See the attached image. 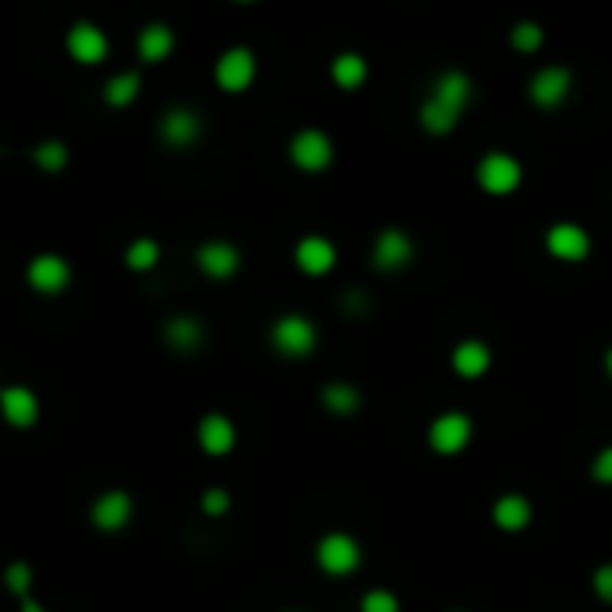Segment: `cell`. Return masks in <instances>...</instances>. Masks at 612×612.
<instances>
[{
    "label": "cell",
    "mask_w": 612,
    "mask_h": 612,
    "mask_svg": "<svg viewBox=\"0 0 612 612\" xmlns=\"http://www.w3.org/2000/svg\"><path fill=\"white\" fill-rule=\"evenodd\" d=\"M65 51H68V58L76 61V65L94 68V65H101V61H108L111 40H108V33L97 26V22H76V26L68 29V36H65Z\"/></svg>",
    "instance_id": "ba28073f"
},
{
    "label": "cell",
    "mask_w": 612,
    "mask_h": 612,
    "mask_svg": "<svg viewBox=\"0 0 612 612\" xmlns=\"http://www.w3.org/2000/svg\"><path fill=\"white\" fill-rule=\"evenodd\" d=\"M29 158H33L36 169L47 172V176H61V172L68 169V162H72V151H68L65 140L51 136V140H40V144L29 151Z\"/></svg>",
    "instance_id": "d4e9b609"
},
{
    "label": "cell",
    "mask_w": 612,
    "mask_h": 612,
    "mask_svg": "<svg viewBox=\"0 0 612 612\" xmlns=\"http://www.w3.org/2000/svg\"><path fill=\"white\" fill-rule=\"evenodd\" d=\"M462 115H455L451 108H444V104H437L434 97H426L423 108H419V122H423L426 133H434V136H444L451 133V129L459 126Z\"/></svg>",
    "instance_id": "83f0119b"
},
{
    "label": "cell",
    "mask_w": 612,
    "mask_h": 612,
    "mask_svg": "<svg viewBox=\"0 0 612 612\" xmlns=\"http://www.w3.org/2000/svg\"><path fill=\"white\" fill-rule=\"evenodd\" d=\"M491 519H494V527H502V530H509V534H516V530L530 527V519H534V505H530L523 494H502V498L494 502Z\"/></svg>",
    "instance_id": "7402d4cb"
},
{
    "label": "cell",
    "mask_w": 612,
    "mask_h": 612,
    "mask_svg": "<svg viewBox=\"0 0 612 612\" xmlns=\"http://www.w3.org/2000/svg\"><path fill=\"white\" fill-rule=\"evenodd\" d=\"M18 612H47V609H43V605L29 595V598H22V602H18Z\"/></svg>",
    "instance_id": "e575fe53"
},
{
    "label": "cell",
    "mask_w": 612,
    "mask_h": 612,
    "mask_svg": "<svg viewBox=\"0 0 612 612\" xmlns=\"http://www.w3.org/2000/svg\"><path fill=\"white\" fill-rule=\"evenodd\" d=\"M4 587H8L18 602L29 598V591H33V566H29L26 559L8 562V566H4Z\"/></svg>",
    "instance_id": "f1b7e54d"
},
{
    "label": "cell",
    "mask_w": 612,
    "mask_h": 612,
    "mask_svg": "<svg viewBox=\"0 0 612 612\" xmlns=\"http://www.w3.org/2000/svg\"><path fill=\"white\" fill-rule=\"evenodd\" d=\"M294 262H298L305 276H326L337 265V247H333V240L319 237V233H308L294 247Z\"/></svg>",
    "instance_id": "ac0fdd59"
},
{
    "label": "cell",
    "mask_w": 612,
    "mask_h": 612,
    "mask_svg": "<svg viewBox=\"0 0 612 612\" xmlns=\"http://www.w3.org/2000/svg\"><path fill=\"white\" fill-rule=\"evenodd\" d=\"M434 97L437 104H444V108H451L455 115H462V111L469 108V101H473V79L466 76V72H459V68H448V72H441L434 83Z\"/></svg>",
    "instance_id": "ffe728a7"
},
{
    "label": "cell",
    "mask_w": 612,
    "mask_h": 612,
    "mask_svg": "<svg viewBox=\"0 0 612 612\" xmlns=\"http://www.w3.org/2000/svg\"><path fill=\"white\" fill-rule=\"evenodd\" d=\"M0 419L11 430H33L40 423V398L26 383H4L0 387Z\"/></svg>",
    "instance_id": "30bf717a"
},
{
    "label": "cell",
    "mask_w": 612,
    "mask_h": 612,
    "mask_svg": "<svg viewBox=\"0 0 612 612\" xmlns=\"http://www.w3.org/2000/svg\"><path fill=\"white\" fill-rule=\"evenodd\" d=\"M140 90H144V76H140L136 68H129V72H119V76H111L108 83H104L101 97L108 108H129V104L140 97Z\"/></svg>",
    "instance_id": "603a6c76"
},
{
    "label": "cell",
    "mask_w": 612,
    "mask_h": 612,
    "mask_svg": "<svg viewBox=\"0 0 612 612\" xmlns=\"http://www.w3.org/2000/svg\"><path fill=\"white\" fill-rule=\"evenodd\" d=\"M494 355L484 340H462L459 348L451 351V369L462 376V380H480V376L491 369Z\"/></svg>",
    "instance_id": "44dd1931"
},
{
    "label": "cell",
    "mask_w": 612,
    "mask_h": 612,
    "mask_svg": "<svg viewBox=\"0 0 612 612\" xmlns=\"http://www.w3.org/2000/svg\"><path fill=\"white\" fill-rule=\"evenodd\" d=\"M240 247L230 240H204L194 251V265L208 276V280H233L240 272Z\"/></svg>",
    "instance_id": "5bb4252c"
},
{
    "label": "cell",
    "mask_w": 612,
    "mask_h": 612,
    "mask_svg": "<svg viewBox=\"0 0 612 612\" xmlns=\"http://www.w3.org/2000/svg\"><path fill=\"white\" fill-rule=\"evenodd\" d=\"M230 505H233V498H230V491H226V487H208V491L201 494V512H204V516L219 519V516H226V512H230Z\"/></svg>",
    "instance_id": "4dcf8cb0"
},
{
    "label": "cell",
    "mask_w": 612,
    "mask_h": 612,
    "mask_svg": "<svg viewBox=\"0 0 612 612\" xmlns=\"http://www.w3.org/2000/svg\"><path fill=\"white\" fill-rule=\"evenodd\" d=\"M476 183H480L487 194L505 197V194H512V190H519V183H523V165H519L512 154L491 151L480 158V165H476Z\"/></svg>",
    "instance_id": "52a82bcc"
},
{
    "label": "cell",
    "mask_w": 612,
    "mask_h": 612,
    "mask_svg": "<svg viewBox=\"0 0 612 612\" xmlns=\"http://www.w3.org/2000/svg\"><path fill=\"white\" fill-rule=\"evenodd\" d=\"M315 562H319V570L326 577H351L362 566V544L351 534H344V530H333V534H323L315 544Z\"/></svg>",
    "instance_id": "3957f363"
},
{
    "label": "cell",
    "mask_w": 612,
    "mask_h": 612,
    "mask_svg": "<svg viewBox=\"0 0 612 612\" xmlns=\"http://www.w3.org/2000/svg\"><path fill=\"white\" fill-rule=\"evenodd\" d=\"M330 76H333V83H337L340 90H358V86H366L369 65H366V58H362V54L344 51V54H337V58H333Z\"/></svg>",
    "instance_id": "cb8c5ba5"
},
{
    "label": "cell",
    "mask_w": 612,
    "mask_h": 612,
    "mask_svg": "<svg viewBox=\"0 0 612 612\" xmlns=\"http://www.w3.org/2000/svg\"><path fill=\"white\" fill-rule=\"evenodd\" d=\"M269 344L283 358H308L315 351V344H319V330H315L308 315L287 312L269 326Z\"/></svg>",
    "instance_id": "6da1fadb"
},
{
    "label": "cell",
    "mask_w": 612,
    "mask_h": 612,
    "mask_svg": "<svg viewBox=\"0 0 612 612\" xmlns=\"http://www.w3.org/2000/svg\"><path fill=\"white\" fill-rule=\"evenodd\" d=\"M162 340L176 355H194L204 348V323L194 315H169L162 323Z\"/></svg>",
    "instance_id": "e0dca14e"
},
{
    "label": "cell",
    "mask_w": 612,
    "mask_h": 612,
    "mask_svg": "<svg viewBox=\"0 0 612 612\" xmlns=\"http://www.w3.org/2000/svg\"><path fill=\"white\" fill-rule=\"evenodd\" d=\"M426 437H430V448H434L437 455H459V451L473 441V419H469L466 412H444V416H437L434 423H430Z\"/></svg>",
    "instance_id": "7c38bea8"
},
{
    "label": "cell",
    "mask_w": 612,
    "mask_h": 612,
    "mask_svg": "<svg viewBox=\"0 0 612 612\" xmlns=\"http://www.w3.org/2000/svg\"><path fill=\"white\" fill-rule=\"evenodd\" d=\"M595 595L612 605V562H605V566L595 570Z\"/></svg>",
    "instance_id": "836d02e7"
},
{
    "label": "cell",
    "mask_w": 612,
    "mask_h": 612,
    "mask_svg": "<svg viewBox=\"0 0 612 612\" xmlns=\"http://www.w3.org/2000/svg\"><path fill=\"white\" fill-rule=\"evenodd\" d=\"M570 90H573V76H570V68H562V65L537 68L534 79H530V86H527L530 101H534L537 108H544V111L559 108V104L570 97Z\"/></svg>",
    "instance_id": "4fadbf2b"
},
{
    "label": "cell",
    "mask_w": 612,
    "mask_h": 612,
    "mask_svg": "<svg viewBox=\"0 0 612 612\" xmlns=\"http://www.w3.org/2000/svg\"><path fill=\"white\" fill-rule=\"evenodd\" d=\"M319 398H323V408L333 412V416H351L362 405V391L351 387V383H326Z\"/></svg>",
    "instance_id": "4316f807"
},
{
    "label": "cell",
    "mask_w": 612,
    "mask_h": 612,
    "mask_svg": "<svg viewBox=\"0 0 612 612\" xmlns=\"http://www.w3.org/2000/svg\"><path fill=\"white\" fill-rule=\"evenodd\" d=\"M412 255H416V244H412V237H408L405 230H398V226H387V230L376 233V240H373V265L380 272L405 269V265L412 262Z\"/></svg>",
    "instance_id": "9a60e30c"
},
{
    "label": "cell",
    "mask_w": 612,
    "mask_h": 612,
    "mask_svg": "<svg viewBox=\"0 0 612 612\" xmlns=\"http://www.w3.org/2000/svg\"><path fill=\"white\" fill-rule=\"evenodd\" d=\"M605 373H609V380H612V348L605 351Z\"/></svg>",
    "instance_id": "d590c367"
},
{
    "label": "cell",
    "mask_w": 612,
    "mask_h": 612,
    "mask_svg": "<svg viewBox=\"0 0 612 612\" xmlns=\"http://www.w3.org/2000/svg\"><path fill=\"white\" fill-rule=\"evenodd\" d=\"M122 258H126L129 272H151V269H158V262H162V244L154 237H136V240H129Z\"/></svg>",
    "instance_id": "484cf974"
},
{
    "label": "cell",
    "mask_w": 612,
    "mask_h": 612,
    "mask_svg": "<svg viewBox=\"0 0 612 612\" xmlns=\"http://www.w3.org/2000/svg\"><path fill=\"white\" fill-rule=\"evenodd\" d=\"M258 76V58L251 47H230L215 61V86L222 94H244Z\"/></svg>",
    "instance_id": "8992f818"
},
{
    "label": "cell",
    "mask_w": 612,
    "mask_h": 612,
    "mask_svg": "<svg viewBox=\"0 0 612 612\" xmlns=\"http://www.w3.org/2000/svg\"><path fill=\"white\" fill-rule=\"evenodd\" d=\"M197 444H201L204 455L222 459V455H230L237 448V426H233L230 416H222V412H208L197 423Z\"/></svg>",
    "instance_id": "2e32d148"
},
{
    "label": "cell",
    "mask_w": 612,
    "mask_h": 612,
    "mask_svg": "<svg viewBox=\"0 0 612 612\" xmlns=\"http://www.w3.org/2000/svg\"><path fill=\"white\" fill-rule=\"evenodd\" d=\"M398 595L394 591H383V587H373L362 595V612H398Z\"/></svg>",
    "instance_id": "1f68e13d"
},
{
    "label": "cell",
    "mask_w": 612,
    "mask_h": 612,
    "mask_svg": "<svg viewBox=\"0 0 612 612\" xmlns=\"http://www.w3.org/2000/svg\"><path fill=\"white\" fill-rule=\"evenodd\" d=\"M541 43H544V29L537 26V22H519V26L512 29V47H516L519 54L541 51Z\"/></svg>",
    "instance_id": "f546056e"
},
{
    "label": "cell",
    "mask_w": 612,
    "mask_h": 612,
    "mask_svg": "<svg viewBox=\"0 0 612 612\" xmlns=\"http://www.w3.org/2000/svg\"><path fill=\"white\" fill-rule=\"evenodd\" d=\"M201 136H204V119L197 108H190V104H169L162 111V119H158V140L169 151H190V147H197Z\"/></svg>",
    "instance_id": "7a4b0ae2"
},
{
    "label": "cell",
    "mask_w": 612,
    "mask_h": 612,
    "mask_svg": "<svg viewBox=\"0 0 612 612\" xmlns=\"http://www.w3.org/2000/svg\"><path fill=\"white\" fill-rule=\"evenodd\" d=\"M544 247H548V255L559 258V262L577 265L591 255V233H587L584 226H577V222H555V226H548V233H544Z\"/></svg>",
    "instance_id": "8fae6325"
},
{
    "label": "cell",
    "mask_w": 612,
    "mask_h": 612,
    "mask_svg": "<svg viewBox=\"0 0 612 612\" xmlns=\"http://www.w3.org/2000/svg\"><path fill=\"white\" fill-rule=\"evenodd\" d=\"M591 476H595L598 484L612 487V444L595 455V462H591Z\"/></svg>",
    "instance_id": "d6a6232c"
},
{
    "label": "cell",
    "mask_w": 612,
    "mask_h": 612,
    "mask_svg": "<svg viewBox=\"0 0 612 612\" xmlns=\"http://www.w3.org/2000/svg\"><path fill=\"white\" fill-rule=\"evenodd\" d=\"M287 154L290 162H294V169L308 172V176H319V172H326L333 165V140L323 129H301V133L290 136Z\"/></svg>",
    "instance_id": "5b68a950"
},
{
    "label": "cell",
    "mask_w": 612,
    "mask_h": 612,
    "mask_svg": "<svg viewBox=\"0 0 612 612\" xmlns=\"http://www.w3.org/2000/svg\"><path fill=\"white\" fill-rule=\"evenodd\" d=\"M26 283L33 294L40 298H58L72 287V262L58 251H43V255H33L26 265Z\"/></svg>",
    "instance_id": "277c9868"
},
{
    "label": "cell",
    "mask_w": 612,
    "mask_h": 612,
    "mask_svg": "<svg viewBox=\"0 0 612 612\" xmlns=\"http://www.w3.org/2000/svg\"><path fill=\"white\" fill-rule=\"evenodd\" d=\"M176 51V29L165 26V22H147L140 33H136V54L144 65H162Z\"/></svg>",
    "instance_id": "d6986e66"
},
{
    "label": "cell",
    "mask_w": 612,
    "mask_h": 612,
    "mask_svg": "<svg viewBox=\"0 0 612 612\" xmlns=\"http://www.w3.org/2000/svg\"><path fill=\"white\" fill-rule=\"evenodd\" d=\"M90 523H94L101 534H119L133 523V494L122 491V487H108L94 498L90 505Z\"/></svg>",
    "instance_id": "9c48e42d"
}]
</instances>
